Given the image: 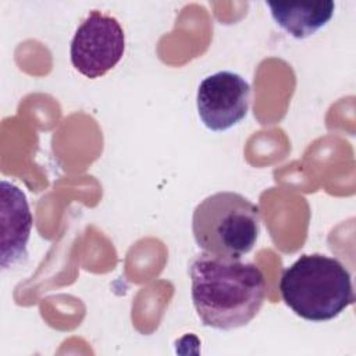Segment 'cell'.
I'll return each instance as SVG.
<instances>
[{"label": "cell", "mask_w": 356, "mask_h": 356, "mask_svg": "<svg viewBox=\"0 0 356 356\" xmlns=\"http://www.w3.org/2000/svg\"><path fill=\"white\" fill-rule=\"evenodd\" d=\"M191 296L206 327L235 330L248 325L260 312L267 282L253 263L202 252L189 264Z\"/></svg>", "instance_id": "6da1fadb"}, {"label": "cell", "mask_w": 356, "mask_h": 356, "mask_svg": "<svg viewBox=\"0 0 356 356\" xmlns=\"http://www.w3.org/2000/svg\"><path fill=\"white\" fill-rule=\"evenodd\" d=\"M280 292L285 305L309 321H328L355 303L349 270L321 253L300 256L284 273Z\"/></svg>", "instance_id": "7a4b0ae2"}, {"label": "cell", "mask_w": 356, "mask_h": 356, "mask_svg": "<svg viewBox=\"0 0 356 356\" xmlns=\"http://www.w3.org/2000/svg\"><path fill=\"white\" fill-rule=\"evenodd\" d=\"M192 232L202 252L241 259L257 242L260 209L236 192L213 193L193 210Z\"/></svg>", "instance_id": "3957f363"}, {"label": "cell", "mask_w": 356, "mask_h": 356, "mask_svg": "<svg viewBox=\"0 0 356 356\" xmlns=\"http://www.w3.org/2000/svg\"><path fill=\"white\" fill-rule=\"evenodd\" d=\"M125 35L117 18L90 11L76 28L70 46L71 63L89 79L113 70L124 56Z\"/></svg>", "instance_id": "277c9868"}, {"label": "cell", "mask_w": 356, "mask_h": 356, "mask_svg": "<svg viewBox=\"0 0 356 356\" xmlns=\"http://www.w3.org/2000/svg\"><path fill=\"white\" fill-rule=\"evenodd\" d=\"M250 99L252 89L243 76L232 71H218L200 82L196 107L206 128L221 132L246 117Z\"/></svg>", "instance_id": "5b68a950"}, {"label": "cell", "mask_w": 356, "mask_h": 356, "mask_svg": "<svg viewBox=\"0 0 356 356\" xmlns=\"http://www.w3.org/2000/svg\"><path fill=\"white\" fill-rule=\"evenodd\" d=\"M1 193V267L10 268L22 261L32 229V214L24 192L7 182L0 184Z\"/></svg>", "instance_id": "8992f818"}, {"label": "cell", "mask_w": 356, "mask_h": 356, "mask_svg": "<svg viewBox=\"0 0 356 356\" xmlns=\"http://www.w3.org/2000/svg\"><path fill=\"white\" fill-rule=\"evenodd\" d=\"M273 19L291 36L305 39L314 35L334 15V1H316L303 4L267 3Z\"/></svg>", "instance_id": "52a82bcc"}]
</instances>
